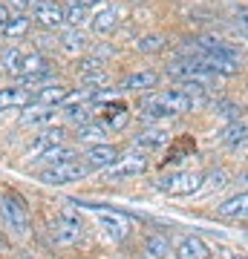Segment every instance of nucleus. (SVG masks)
<instances>
[{"mask_svg":"<svg viewBox=\"0 0 248 259\" xmlns=\"http://www.w3.org/2000/svg\"><path fill=\"white\" fill-rule=\"evenodd\" d=\"M196 107L188 93H182L179 87L173 90H156V93L145 95V101L138 107V118L147 124H159V121H170V118H182Z\"/></svg>","mask_w":248,"mask_h":259,"instance_id":"obj_1","label":"nucleus"},{"mask_svg":"<svg viewBox=\"0 0 248 259\" xmlns=\"http://www.w3.org/2000/svg\"><path fill=\"white\" fill-rule=\"evenodd\" d=\"M0 225L3 231L12 236H26L29 225H32V213H29L26 199L18 190H3L0 193Z\"/></svg>","mask_w":248,"mask_h":259,"instance_id":"obj_2","label":"nucleus"},{"mask_svg":"<svg viewBox=\"0 0 248 259\" xmlns=\"http://www.w3.org/2000/svg\"><path fill=\"white\" fill-rule=\"evenodd\" d=\"M202 182H205V173H199V170H173V173L156 176L150 185H153V190L165 196H191L202 187Z\"/></svg>","mask_w":248,"mask_h":259,"instance_id":"obj_3","label":"nucleus"},{"mask_svg":"<svg viewBox=\"0 0 248 259\" xmlns=\"http://www.w3.org/2000/svg\"><path fill=\"white\" fill-rule=\"evenodd\" d=\"M92 170L87 167L84 158H75V161H64V164H52V167H41L38 170V179L49 187H64V185H75V182H84Z\"/></svg>","mask_w":248,"mask_h":259,"instance_id":"obj_4","label":"nucleus"},{"mask_svg":"<svg viewBox=\"0 0 248 259\" xmlns=\"http://www.w3.org/2000/svg\"><path fill=\"white\" fill-rule=\"evenodd\" d=\"M78 204H84L87 210L95 213L101 231L107 233L113 242H127L130 236H133V222H130V216H124V213H119V210H107V207H95V204H87V202H78Z\"/></svg>","mask_w":248,"mask_h":259,"instance_id":"obj_5","label":"nucleus"},{"mask_svg":"<svg viewBox=\"0 0 248 259\" xmlns=\"http://www.w3.org/2000/svg\"><path fill=\"white\" fill-rule=\"evenodd\" d=\"M49 236H52V242L61 245V248H73V245H78L81 236H84L81 216L73 213V210H64L55 222L49 225Z\"/></svg>","mask_w":248,"mask_h":259,"instance_id":"obj_6","label":"nucleus"},{"mask_svg":"<svg viewBox=\"0 0 248 259\" xmlns=\"http://www.w3.org/2000/svg\"><path fill=\"white\" fill-rule=\"evenodd\" d=\"M147 167H150L147 153H127V156H121L113 167H107V170L101 173V179H104V182H121V179L145 176Z\"/></svg>","mask_w":248,"mask_h":259,"instance_id":"obj_7","label":"nucleus"},{"mask_svg":"<svg viewBox=\"0 0 248 259\" xmlns=\"http://www.w3.org/2000/svg\"><path fill=\"white\" fill-rule=\"evenodd\" d=\"M69 95H73V90L66 87V83H46V87H41V90H35L32 93V107H52V110H61L66 101H69Z\"/></svg>","mask_w":248,"mask_h":259,"instance_id":"obj_8","label":"nucleus"},{"mask_svg":"<svg viewBox=\"0 0 248 259\" xmlns=\"http://www.w3.org/2000/svg\"><path fill=\"white\" fill-rule=\"evenodd\" d=\"M84 161H87V167L90 170H107V167H113L116 161L121 158V150L116 147V144H110V141H104V144H92V147H87V153H84Z\"/></svg>","mask_w":248,"mask_h":259,"instance_id":"obj_9","label":"nucleus"},{"mask_svg":"<svg viewBox=\"0 0 248 259\" xmlns=\"http://www.w3.org/2000/svg\"><path fill=\"white\" fill-rule=\"evenodd\" d=\"M66 139H69V136H66V127H46V130H41V133H35V139L29 141L26 153L32 156V161H35L41 153L58 147V144H66Z\"/></svg>","mask_w":248,"mask_h":259,"instance_id":"obj_10","label":"nucleus"},{"mask_svg":"<svg viewBox=\"0 0 248 259\" xmlns=\"http://www.w3.org/2000/svg\"><path fill=\"white\" fill-rule=\"evenodd\" d=\"M159 78L162 75L156 72V69H138V72H130L124 81L119 83V90L121 93H156V87H159Z\"/></svg>","mask_w":248,"mask_h":259,"instance_id":"obj_11","label":"nucleus"},{"mask_svg":"<svg viewBox=\"0 0 248 259\" xmlns=\"http://www.w3.org/2000/svg\"><path fill=\"white\" fill-rule=\"evenodd\" d=\"M32 107V93L20 83H6L0 87V110H29Z\"/></svg>","mask_w":248,"mask_h":259,"instance_id":"obj_12","label":"nucleus"},{"mask_svg":"<svg viewBox=\"0 0 248 259\" xmlns=\"http://www.w3.org/2000/svg\"><path fill=\"white\" fill-rule=\"evenodd\" d=\"M32 18L35 23H41L44 29H61L66 23L64 20V6H58L55 0H44V3H35L32 9Z\"/></svg>","mask_w":248,"mask_h":259,"instance_id":"obj_13","label":"nucleus"},{"mask_svg":"<svg viewBox=\"0 0 248 259\" xmlns=\"http://www.w3.org/2000/svg\"><path fill=\"white\" fill-rule=\"evenodd\" d=\"M167 141H170V133L167 130H159V127H147V130H141L136 139H133V147H136V153H153V150H159V147H165Z\"/></svg>","mask_w":248,"mask_h":259,"instance_id":"obj_14","label":"nucleus"},{"mask_svg":"<svg viewBox=\"0 0 248 259\" xmlns=\"http://www.w3.org/2000/svg\"><path fill=\"white\" fill-rule=\"evenodd\" d=\"M173 256L176 259H211V248L202 236H185L179 245L173 248Z\"/></svg>","mask_w":248,"mask_h":259,"instance_id":"obj_15","label":"nucleus"},{"mask_svg":"<svg viewBox=\"0 0 248 259\" xmlns=\"http://www.w3.org/2000/svg\"><path fill=\"white\" fill-rule=\"evenodd\" d=\"M61 118V110H52V107H29V112L20 115V127H55V121Z\"/></svg>","mask_w":248,"mask_h":259,"instance_id":"obj_16","label":"nucleus"},{"mask_svg":"<svg viewBox=\"0 0 248 259\" xmlns=\"http://www.w3.org/2000/svg\"><path fill=\"white\" fill-rule=\"evenodd\" d=\"M217 141H220L222 147H248V124H242V121H231V124H225V127L217 133Z\"/></svg>","mask_w":248,"mask_h":259,"instance_id":"obj_17","label":"nucleus"},{"mask_svg":"<svg viewBox=\"0 0 248 259\" xmlns=\"http://www.w3.org/2000/svg\"><path fill=\"white\" fill-rule=\"evenodd\" d=\"M217 216L220 219H248V190L234 193L231 199H225L222 204H217Z\"/></svg>","mask_w":248,"mask_h":259,"instance_id":"obj_18","label":"nucleus"},{"mask_svg":"<svg viewBox=\"0 0 248 259\" xmlns=\"http://www.w3.org/2000/svg\"><path fill=\"white\" fill-rule=\"evenodd\" d=\"M170 239L165 233H147V239L141 242V253L145 259H167L170 256Z\"/></svg>","mask_w":248,"mask_h":259,"instance_id":"obj_19","label":"nucleus"},{"mask_svg":"<svg viewBox=\"0 0 248 259\" xmlns=\"http://www.w3.org/2000/svg\"><path fill=\"white\" fill-rule=\"evenodd\" d=\"M61 118L78 130V127H84V124L95 121V112H92L90 104H64V107H61Z\"/></svg>","mask_w":248,"mask_h":259,"instance_id":"obj_20","label":"nucleus"},{"mask_svg":"<svg viewBox=\"0 0 248 259\" xmlns=\"http://www.w3.org/2000/svg\"><path fill=\"white\" fill-rule=\"evenodd\" d=\"M75 158H81V156H78V150H75L73 144H58V147L41 153L35 161L44 164V167H52V164H64V161H75Z\"/></svg>","mask_w":248,"mask_h":259,"instance_id":"obj_21","label":"nucleus"},{"mask_svg":"<svg viewBox=\"0 0 248 259\" xmlns=\"http://www.w3.org/2000/svg\"><path fill=\"white\" fill-rule=\"evenodd\" d=\"M107 124H101V121L95 118V121H90V124H84V127H78L75 130V139L78 141H84V144H104L107 141Z\"/></svg>","mask_w":248,"mask_h":259,"instance_id":"obj_22","label":"nucleus"},{"mask_svg":"<svg viewBox=\"0 0 248 259\" xmlns=\"http://www.w3.org/2000/svg\"><path fill=\"white\" fill-rule=\"evenodd\" d=\"M90 26H92V32H95V35H110L113 29L119 26V15H116V9H113V6H101V9L92 15Z\"/></svg>","mask_w":248,"mask_h":259,"instance_id":"obj_23","label":"nucleus"},{"mask_svg":"<svg viewBox=\"0 0 248 259\" xmlns=\"http://www.w3.org/2000/svg\"><path fill=\"white\" fill-rule=\"evenodd\" d=\"M46 69H52L49 61H46L41 52H29V55L20 58V69H18V81L29 78V75H38V72H46Z\"/></svg>","mask_w":248,"mask_h":259,"instance_id":"obj_24","label":"nucleus"},{"mask_svg":"<svg viewBox=\"0 0 248 259\" xmlns=\"http://www.w3.org/2000/svg\"><path fill=\"white\" fill-rule=\"evenodd\" d=\"M29 26H32V20H29L26 15H18V18H9V23L3 26V35L9 37V40H15V37H23V35H26Z\"/></svg>","mask_w":248,"mask_h":259,"instance_id":"obj_25","label":"nucleus"},{"mask_svg":"<svg viewBox=\"0 0 248 259\" xmlns=\"http://www.w3.org/2000/svg\"><path fill=\"white\" fill-rule=\"evenodd\" d=\"M20 58H23V52H20L18 47H9L3 55H0V69L3 72H9L18 78V69H20Z\"/></svg>","mask_w":248,"mask_h":259,"instance_id":"obj_26","label":"nucleus"},{"mask_svg":"<svg viewBox=\"0 0 248 259\" xmlns=\"http://www.w3.org/2000/svg\"><path fill=\"white\" fill-rule=\"evenodd\" d=\"M136 49L138 52H147V55H153V52H162L165 49V37L162 35H145L136 40Z\"/></svg>","mask_w":248,"mask_h":259,"instance_id":"obj_27","label":"nucleus"},{"mask_svg":"<svg viewBox=\"0 0 248 259\" xmlns=\"http://www.w3.org/2000/svg\"><path fill=\"white\" fill-rule=\"evenodd\" d=\"M84 44H87V37L81 35V32H66L64 35V49L69 52V55H78V52H84Z\"/></svg>","mask_w":248,"mask_h":259,"instance_id":"obj_28","label":"nucleus"},{"mask_svg":"<svg viewBox=\"0 0 248 259\" xmlns=\"http://www.w3.org/2000/svg\"><path fill=\"white\" fill-rule=\"evenodd\" d=\"M64 20H66V26H81L84 20H87V15H84L81 6H69V9H64Z\"/></svg>","mask_w":248,"mask_h":259,"instance_id":"obj_29","label":"nucleus"},{"mask_svg":"<svg viewBox=\"0 0 248 259\" xmlns=\"http://www.w3.org/2000/svg\"><path fill=\"white\" fill-rule=\"evenodd\" d=\"M9 6H12V9H18V12H23V9L32 6V0H9Z\"/></svg>","mask_w":248,"mask_h":259,"instance_id":"obj_30","label":"nucleus"},{"mask_svg":"<svg viewBox=\"0 0 248 259\" xmlns=\"http://www.w3.org/2000/svg\"><path fill=\"white\" fill-rule=\"evenodd\" d=\"M6 23H9V9L0 3V32H3V26H6Z\"/></svg>","mask_w":248,"mask_h":259,"instance_id":"obj_31","label":"nucleus"},{"mask_svg":"<svg viewBox=\"0 0 248 259\" xmlns=\"http://www.w3.org/2000/svg\"><path fill=\"white\" fill-rule=\"evenodd\" d=\"M75 6H81V9H87V6H95V3H98V0H73Z\"/></svg>","mask_w":248,"mask_h":259,"instance_id":"obj_32","label":"nucleus"},{"mask_svg":"<svg viewBox=\"0 0 248 259\" xmlns=\"http://www.w3.org/2000/svg\"><path fill=\"white\" fill-rule=\"evenodd\" d=\"M237 18H245V20H242V26H248V9H239Z\"/></svg>","mask_w":248,"mask_h":259,"instance_id":"obj_33","label":"nucleus"},{"mask_svg":"<svg viewBox=\"0 0 248 259\" xmlns=\"http://www.w3.org/2000/svg\"><path fill=\"white\" fill-rule=\"evenodd\" d=\"M231 259H248V253H234Z\"/></svg>","mask_w":248,"mask_h":259,"instance_id":"obj_34","label":"nucleus"},{"mask_svg":"<svg viewBox=\"0 0 248 259\" xmlns=\"http://www.w3.org/2000/svg\"><path fill=\"white\" fill-rule=\"evenodd\" d=\"M0 250H6V239L3 236H0Z\"/></svg>","mask_w":248,"mask_h":259,"instance_id":"obj_35","label":"nucleus"},{"mask_svg":"<svg viewBox=\"0 0 248 259\" xmlns=\"http://www.w3.org/2000/svg\"><path fill=\"white\" fill-rule=\"evenodd\" d=\"M32 3H44V0H32Z\"/></svg>","mask_w":248,"mask_h":259,"instance_id":"obj_36","label":"nucleus"}]
</instances>
